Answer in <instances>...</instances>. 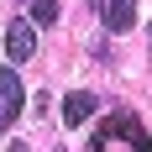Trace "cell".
Masks as SVG:
<instances>
[{"mask_svg": "<svg viewBox=\"0 0 152 152\" xmlns=\"http://www.w3.org/2000/svg\"><path fill=\"white\" fill-rule=\"evenodd\" d=\"M21 100H26V89H21V79H16V68H0V131L16 121V110H21Z\"/></svg>", "mask_w": 152, "mask_h": 152, "instance_id": "obj_1", "label": "cell"}, {"mask_svg": "<svg viewBox=\"0 0 152 152\" xmlns=\"http://www.w3.org/2000/svg\"><path fill=\"white\" fill-rule=\"evenodd\" d=\"M5 53H11L16 63H26L31 53H37V26H31V21H11V31H5Z\"/></svg>", "mask_w": 152, "mask_h": 152, "instance_id": "obj_2", "label": "cell"}, {"mask_svg": "<svg viewBox=\"0 0 152 152\" xmlns=\"http://www.w3.org/2000/svg\"><path fill=\"white\" fill-rule=\"evenodd\" d=\"M94 105H100V100H94L89 89H74L68 100H63V121H68V126H84V121L94 115Z\"/></svg>", "mask_w": 152, "mask_h": 152, "instance_id": "obj_3", "label": "cell"}, {"mask_svg": "<svg viewBox=\"0 0 152 152\" xmlns=\"http://www.w3.org/2000/svg\"><path fill=\"white\" fill-rule=\"evenodd\" d=\"M105 26L110 31H131L137 26V0H105Z\"/></svg>", "mask_w": 152, "mask_h": 152, "instance_id": "obj_4", "label": "cell"}, {"mask_svg": "<svg viewBox=\"0 0 152 152\" xmlns=\"http://www.w3.org/2000/svg\"><path fill=\"white\" fill-rule=\"evenodd\" d=\"M31 26H58V5L53 0H37L31 5Z\"/></svg>", "mask_w": 152, "mask_h": 152, "instance_id": "obj_5", "label": "cell"}, {"mask_svg": "<svg viewBox=\"0 0 152 152\" xmlns=\"http://www.w3.org/2000/svg\"><path fill=\"white\" fill-rule=\"evenodd\" d=\"M131 152H152V137H147V131H142L137 121H131Z\"/></svg>", "mask_w": 152, "mask_h": 152, "instance_id": "obj_6", "label": "cell"}, {"mask_svg": "<svg viewBox=\"0 0 152 152\" xmlns=\"http://www.w3.org/2000/svg\"><path fill=\"white\" fill-rule=\"evenodd\" d=\"M11 152H26V147H11Z\"/></svg>", "mask_w": 152, "mask_h": 152, "instance_id": "obj_7", "label": "cell"}]
</instances>
